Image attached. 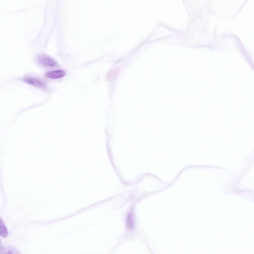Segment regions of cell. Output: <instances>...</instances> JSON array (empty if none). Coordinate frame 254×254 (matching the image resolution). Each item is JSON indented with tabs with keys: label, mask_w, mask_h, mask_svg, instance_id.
<instances>
[{
	"label": "cell",
	"mask_w": 254,
	"mask_h": 254,
	"mask_svg": "<svg viewBox=\"0 0 254 254\" xmlns=\"http://www.w3.org/2000/svg\"><path fill=\"white\" fill-rule=\"evenodd\" d=\"M36 61L39 64L46 67H55L58 65L57 62L55 60L45 54L38 55L36 58Z\"/></svg>",
	"instance_id": "1"
},
{
	"label": "cell",
	"mask_w": 254,
	"mask_h": 254,
	"mask_svg": "<svg viewBox=\"0 0 254 254\" xmlns=\"http://www.w3.org/2000/svg\"><path fill=\"white\" fill-rule=\"evenodd\" d=\"M23 81L29 85L41 89H45L47 86L43 81L34 77H26L23 78Z\"/></svg>",
	"instance_id": "2"
},
{
	"label": "cell",
	"mask_w": 254,
	"mask_h": 254,
	"mask_svg": "<svg viewBox=\"0 0 254 254\" xmlns=\"http://www.w3.org/2000/svg\"><path fill=\"white\" fill-rule=\"evenodd\" d=\"M66 73V71L64 70H58L47 72L46 74V76L50 79H56L63 77Z\"/></svg>",
	"instance_id": "3"
},
{
	"label": "cell",
	"mask_w": 254,
	"mask_h": 254,
	"mask_svg": "<svg viewBox=\"0 0 254 254\" xmlns=\"http://www.w3.org/2000/svg\"><path fill=\"white\" fill-rule=\"evenodd\" d=\"M19 251L14 247L10 246H1L0 253L3 254H20Z\"/></svg>",
	"instance_id": "4"
},
{
	"label": "cell",
	"mask_w": 254,
	"mask_h": 254,
	"mask_svg": "<svg viewBox=\"0 0 254 254\" xmlns=\"http://www.w3.org/2000/svg\"><path fill=\"white\" fill-rule=\"evenodd\" d=\"M0 234L1 237L4 238L7 237L8 234L7 229L1 218L0 221Z\"/></svg>",
	"instance_id": "5"
},
{
	"label": "cell",
	"mask_w": 254,
	"mask_h": 254,
	"mask_svg": "<svg viewBox=\"0 0 254 254\" xmlns=\"http://www.w3.org/2000/svg\"><path fill=\"white\" fill-rule=\"evenodd\" d=\"M126 224L127 228L129 230H131L133 228L134 222L132 214L131 213L129 214L127 217Z\"/></svg>",
	"instance_id": "6"
}]
</instances>
